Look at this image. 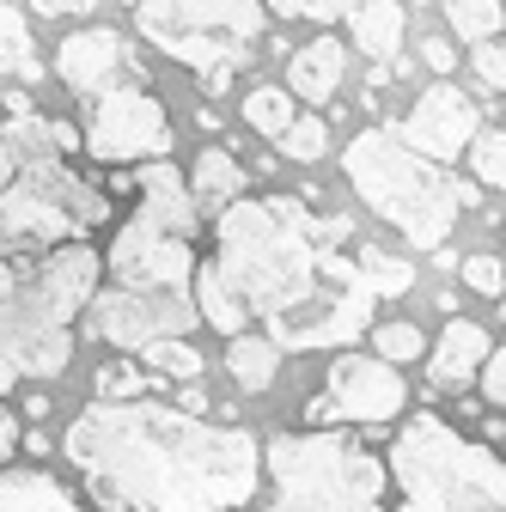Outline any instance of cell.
Listing matches in <instances>:
<instances>
[{
	"mask_svg": "<svg viewBox=\"0 0 506 512\" xmlns=\"http://www.w3.org/2000/svg\"><path fill=\"white\" fill-rule=\"evenodd\" d=\"M208 263L281 354L342 348L372 330V287L360 256H348V220L318 214L299 196H238L214 220Z\"/></svg>",
	"mask_w": 506,
	"mask_h": 512,
	"instance_id": "cell-1",
	"label": "cell"
},
{
	"mask_svg": "<svg viewBox=\"0 0 506 512\" xmlns=\"http://www.w3.org/2000/svg\"><path fill=\"white\" fill-rule=\"evenodd\" d=\"M61 452L110 512H238L263 488L257 433L165 403H92Z\"/></svg>",
	"mask_w": 506,
	"mask_h": 512,
	"instance_id": "cell-2",
	"label": "cell"
},
{
	"mask_svg": "<svg viewBox=\"0 0 506 512\" xmlns=\"http://www.w3.org/2000/svg\"><path fill=\"white\" fill-rule=\"evenodd\" d=\"M342 165H348V183L360 189V202L385 226H397L415 250H439L452 238L458 214L476 202L446 165L421 159L397 128H360Z\"/></svg>",
	"mask_w": 506,
	"mask_h": 512,
	"instance_id": "cell-3",
	"label": "cell"
},
{
	"mask_svg": "<svg viewBox=\"0 0 506 512\" xmlns=\"http://www.w3.org/2000/svg\"><path fill=\"white\" fill-rule=\"evenodd\" d=\"M269 512H385V464L354 433H275L263 445Z\"/></svg>",
	"mask_w": 506,
	"mask_h": 512,
	"instance_id": "cell-4",
	"label": "cell"
},
{
	"mask_svg": "<svg viewBox=\"0 0 506 512\" xmlns=\"http://www.w3.org/2000/svg\"><path fill=\"white\" fill-rule=\"evenodd\" d=\"M391 476L403 482L397 512H506V464L439 415H415L391 439Z\"/></svg>",
	"mask_w": 506,
	"mask_h": 512,
	"instance_id": "cell-5",
	"label": "cell"
},
{
	"mask_svg": "<svg viewBox=\"0 0 506 512\" xmlns=\"http://www.w3.org/2000/svg\"><path fill=\"white\" fill-rule=\"evenodd\" d=\"M110 220V196L61 159H31L0 189V256H43L86 226Z\"/></svg>",
	"mask_w": 506,
	"mask_h": 512,
	"instance_id": "cell-6",
	"label": "cell"
},
{
	"mask_svg": "<svg viewBox=\"0 0 506 512\" xmlns=\"http://www.w3.org/2000/svg\"><path fill=\"white\" fill-rule=\"evenodd\" d=\"M135 13V25L177 55L183 68H238V55L250 49V37L263 31V0H122Z\"/></svg>",
	"mask_w": 506,
	"mask_h": 512,
	"instance_id": "cell-7",
	"label": "cell"
},
{
	"mask_svg": "<svg viewBox=\"0 0 506 512\" xmlns=\"http://www.w3.org/2000/svg\"><path fill=\"white\" fill-rule=\"evenodd\" d=\"M80 147H86L98 165H153V159H171V122H165V104H159L141 80L98 92Z\"/></svg>",
	"mask_w": 506,
	"mask_h": 512,
	"instance_id": "cell-8",
	"label": "cell"
},
{
	"mask_svg": "<svg viewBox=\"0 0 506 512\" xmlns=\"http://www.w3.org/2000/svg\"><path fill=\"white\" fill-rule=\"evenodd\" d=\"M86 336H98L104 348H122V354H141L165 336H189L196 324V299H183L177 287H104L92 293V305L80 311Z\"/></svg>",
	"mask_w": 506,
	"mask_h": 512,
	"instance_id": "cell-9",
	"label": "cell"
},
{
	"mask_svg": "<svg viewBox=\"0 0 506 512\" xmlns=\"http://www.w3.org/2000/svg\"><path fill=\"white\" fill-rule=\"evenodd\" d=\"M74 360V336L68 324H55V317L37 311V299L25 287H13L0 299V372L13 384L19 378H61Z\"/></svg>",
	"mask_w": 506,
	"mask_h": 512,
	"instance_id": "cell-10",
	"label": "cell"
},
{
	"mask_svg": "<svg viewBox=\"0 0 506 512\" xmlns=\"http://www.w3.org/2000/svg\"><path fill=\"white\" fill-rule=\"evenodd\" d=\"M324 403L336 409V421H397L409 403V384L378 354H336Z\"/></svg>",
	"mask_w": 506,
	"mask_h": 512,
	"instance_id": "cell-11",
	"label": "cell"
},
{
	"mask_svg": "<svg viewBox=\"0 0 506 512\" xmlns=\"http://www.w3.org/2000/svg\"><path fill=\"white\" fill-rule=\"evenodd\" d=\"M98 269H104V263H98V250L80 244V238H68V244L43 250V256H37V269L19 275V287L37 299L43 317H55V324H74V317L92 305V293H98Z\"/></svg>",
	"mask_w": 506,
	"mask_h": 512,
	"instance_id": "cell-12",
	"label": "cell"
},
{
	"mask_svg": "<svg viewBox=\"0 0 506 512\" xmlns=\"http://www.w3.org/2000/svg\"><path fill=\"white\" fill-rule=\"evenodd\" d=\"M476 104L458 92V86H446V80H439V86H427L415 104H409V116H403V128H397V135L421 153V159H433V165H452L470 141H476Z\"/></svg>",
	"mask_w": 506,
	"mask_h": 512,
	"instance_id": "cell-13",
	"label": "cell"
},
{
	"mask_svg": "<svg viewBox=\"0 0 506 512\" xmlns=\"http://www.w3.org/2000/svg\"><path fill=\"white\" fill-rule=\"evenodd\" d=\"M55 74L68 80V92L98 98L110 86H129L135 80V49H129V37L92 25V31H80V37H68V43L55 49Z\"/></svg>",
	"mask_w": 506,
	"mask_h": 512,
	"instance_id": "cell-14",
	"label": "cell"
},
{
	"mask_svg": "<svg viewBox=\"0 0 506 512\" xmlns=\"http://www.w3.org/2000/svg\"><path fill=\"white\" fill-rule=\"evenodd\" d=\"M488 330L470 324V317H446V330H439L433 354H427V378H433V391H458V384H470V372H482L488 360Z\"/></svg>",
	"mask_w": 506,
	"mask_h": 512,
	"instance_id": "cell-15",
	"label": "cell"
},
{
	"mask_svg": "<svg viewBox=\"0 0 506 512\" xmlns=\"http://www.w3.org/2000/svg\"><path fill=\"white\" fill-rule=\"evenodd\" d=\"M342 74H348V49H342L336 37H311V43L293 49V61H287V92L305 98V104H324V98H336Z\"/></svg>",
	"mask_w": 506,
	"mask_h": 512,
	"instance_id": "cell-16",
	"label": "cell"
},
{
	"mask_svg": "<svg viewBox=\"0 0 506 512\" xmlns=\"http://www.w3.org/2000/svg\"><path fill=\"white\" fill-rule=\"evenodd\" d=\"M342 19H348V37L378 61H391L403 49V31H409V13L397 0H342Z\"/></svg>",
	"mask_w": 506,
	"mask_h": 512,
	"instance_id": "cell-17",
	"label": "cell"
},
{
	"mask_svg": "<svg viewBox=\"0 0 506 512\" xmlns=\"http://www.w3.org/2000/svg\"><path fill=\"white\" fill-rule=\"evenodd\" d=\"M183 183H189V202H196V214L214 220V214H226V208L244 196V165H238L226 147H208Z\"/></svg>",
	"mask_w": 506,
	"mask_h": 512,
	"instance_id": "cell-18",
	"label": "cell"
},
{
	"mask_svg": "<svg viewBox=\"0 0 506 512\" xmlns=\"http://www.w3.org/2000/svg\"><path fill=\"white\" fill-rule=\"evenodd\" d=\"M0 512H86V506L43 470H7L0 476Z\"/></svg>",
	"mask_w": 506,
	"mask_h": 512,
	"instance_id": "cell-19",
	"label": "cell"
},
{
	"mask_svg": "<svg viewBox=\"0 0 506 512\" xmlns=\"http://www.w3.org/2000/svg\"><path fill=\"white\" fill-rule=\"evenodd\" d=\"M189 293H196V317H202V324H214L220 336H244V330H250V317H244L238 293L220 281L214 263H196V275H189Z\"/></svg>",
	"mask_w": 506,
	"mask_h": 512,
	"instance_id": "cell-20",
	"label": "cell"
},
{
	"mask_svg": "<svg viewBox=\"0 0 506 512\" xmlns=\"http://www.w3.org/2000/svg\"><path fill=\"white\" fill-rule=\"evenodd\" d=\"M226 372H232L238 391L257 397V391H269L275 372H281V348H275L269 336H257V330H244V336L226 342Z\"/></svg>",
	"mask_w": 506,
	"mask_h": 512,
	"instance_id": "cell-21",
	"label": "cell"
},
{
	"mask_svg": "<svg viewBox=\"0 0 506 512\" xmlns=\"http://www.w3.org/2000/svg\"><path fill=\"white\" fill-rule=\"evenodd\" d=\"M439 13L452 19V31L464 43H494L506 31V7H500V0H439Z\"/></svg>",
	"mask_w": 506,
	"mask_h": 512,
	"instance_id": "cell-22",
	"label": "cell"
},
{
	"mask_svg": "<svg viewBox=\"0 0 506 512\" xmlns=\"http://www.w3.org/2000/svg\"><path fill=\"white\" fill-rule=\"evenodd\" d=\"M244 122L257 128V135H275V141H281V128L293 122V92H287V86H269V80L250 86V92H244Z\"/></svg>",
	"mask_w": 506,
	"mask_h": 512,
	"instance_id": "cell-23",
	"label": "cell"
},
{
	"mask_svg": "<svg viewBox=\"0 0 506 512\" xmlns=\"http://www.w3.org/2000/svg\"><path fill=\"white\" fill-rule=\"evenodd\" d=\"M141 360L159 372V378H202V348L196 342H183V336H165V342H153V348H141Z\"/></svg>",
	"mask_w": 506,
	"mask_h": 512,
	"instance_id": "cell-24",
	"label": "cell"
},
{
	"mask_svg": "<svg viewBox=\"0 0 506 512\" xmlns=\"http://www.w3.org/2000/svg\"><path fill=\"white\" fill-rule=\"evenodd\" d=\"M464 153H470L476 183H488V189H500V196H506V128H476V141Z\"/></svg>",
	"mask_w": 506,
	"mask_h": 512,
	"instance_id": "cell-25",
	"label": "cell"
},
{
	"mask_svg": "<svg viewBox=\"0 0 506 512\" xmlns=\"http://www.w3.org/2000/svg\"><path fill=\"white\" fill-rule=\"evenodd\" d=\"M324 147H330V128H324L318 116H293V122L281 128V153H287V159H299V165L324 159Z\"/></svg>",
	"mask_w": 506,
	"mask_h": 512,
	"instance_id": "cell-26",
	"label": "cell"
},
{
	"mask_svg": "<svg viewBox=\"0 0 506 512\" xmlns=\"http://www.w3.org/2000/svg\"><path fill=\"white\" fill-rule=\"evenodd\" d=\"M372 348H378V360H385V366H403V360H421L427 354V336L415 324H378L372 330Z\"/></svg>",
	"mask_w": 506,
	"mask_h": 512,
	"instance_id": "cell-27",
	"label": "cell"
},
{
	"mask_svg": "<svg viewBox=\"0 0 506 512\" xmlns=\"http://www.w3.org/2000/svg\"><path fill=\"white\" fill-rule=\"evenodd\" d=\"M464 287L482 293V299H506V269H500V256H470V263H464Z\"/></svg>",
	"mask_w": 506,
	"mask_h": 512,
	"instance_id": "cell-28",
	"label": "cell"
},
{
	"mask_svg": "<svg viewBox=\"0 0 506 512\" xmlns=\"http://www.w3.org/2000/svg\"><path fill=\"white\" fill-rule=\"evenodd\" d=\"M92 391H98V403H135V391H141V372L135 366H104L98 372V384H92Z\"/></svg>",
	"mask_w": 506,
	"mask_h": 512,
	"instance_id": "cell-29",
	"label": "cell"
},
{
	"mask_svg": "<svg viewBox=\"0 0 506 512\" xmlns=\"http://www.w3.org/2000/svg\"><path fill=\"white\" fill-rule=\"evenodd\" d=\"M25 43H31V31H25V13L0 0V55H25Z\"/></svg>",
	"mask_w": 506,
	"mask_h": 512,
	"instance_id": "cell-30",
	"label": "cell"
},
{
	"mask_svg": "<svg viewBox=\"0 0 506 512\" xmlns=\"http://www.w3.org/2000/svg\"><path fill=\"white\" fill-rule=\"evenodd\" d=\"M476 74L494 92H506V43H476Z\"/></svg>",
	"mask_w": 506,
	"mask_h": 512,
	"instance_id": "cell-31",
	"label": "cell"
},
{
	"mask_svg": "<svg viewBox=\"0 0 506 512\" xmlns=\"http://www.w3.org/2000/svg\"><path fill=\"white\" fill-rule=\"evenodd\" d=\"M482 397H488L494 409H506V348L482 360Z\"/></svg>",
	"mask_w": 506,
	"mask_h": 512,
	"instance_id": "cell-32",
	"label": "cell"
},
{
	"mask_svg": "<svg viewBox=\"0 0 506 512\" xmlns=\"http://www.w3.org/2000/svg\"><path fill=\"white\" fill-rule=\"evenodd\" d=\"M421 61H427L433 74H452V68H458V49H452L446 37H427V43H421Z\"/></svg>",
	"mask_w": 506,
	"mask_h": 512,
	"instance_id": "cell-33",
	"label": "cell"
},
{
	"mask_svg": "<svg viewBox=\"0 0 506 512\" xmlns=\"http://www.w3.org/2000/svg\"><path fill=\"white\" fill-rule=\"evenodd\" d=\"M31 13H43V19H68V13H92V0H31Z\"/></svg>",
	"mask_w": 506,
	"mask_h": 512,
	"instance_id": "cell-34",
	"label": "cell"
},
{
	"mask_svg": "<svg viewBox=\"0 0 506 512\" xmlns=\"http://www.w3.org/2000/svg\"><path fill=\"white\" fill-rule=\"evenodd\" d=\"M311 7H318V0H263V13H275V19H299Z\"/></svg>",
	"mask_w": 506,
	"mask_h": 512,
	"instance_id": "cell-35",
	"label": "cell"
},
{
	"mask_svg": "<svg viewBox=\"0 0 506 512\" xmlns=\"http://www.w3.org/2000/svg\"><path fill=\"white\" fill-rule=\"evenodd\" d=\"M177 403H183V415H202V409H208V391H202V384H196V378H189Z\"/></svg>",
	"mask_w": 506,
	"mask_h": 512,
	"instance_id": "cell-36",
	"label": "cell"
},
{
	"mask_svg": "<svg viewBox=\"0 0 506 512\" xmlns=\"http://www.w3.org/2000/svg\"><path fill=\"white\" fill-rule=\"evenodd\" d=\"M13 171H19V159H13V141H7V135H0V189H7V183H13Z\"/></svg>",
	"mask_w": 506,
	"mask_h": 512,
	"instance_id": "cell-37",
	"label": "cell"
},
{
	"mask_svg": "<svg viewBox=\"0 0 506 512\" xmlns=\"http://www.w3.org/2000/svg\"><path fill=\"white\" fill-rule=\"evenodd\" d=\"M19 287V269H13V256H0V299H7Z\"/></svg>",
	"mask_w": 506,
	"mask_h": 512,
	"instance_id": "cell-38",
	"label": "cell"
},
{
	"mask_svg": "<svg viewBox=\"0 0 506 512\" xmlns=\"http://www.w3.org/2000/svg\"><path fill=\"white\" fill-rule=\"evenodd\" d=\"M25 415H31V421H43V415H49V397H43V391H31V397H25Z\"/></svg>",
	"mask_w": 506,
	"mask_h": 512,
	"instance_id": "cell-39",
	"label": "cell"
},
{
	"mask_svg": "<svg viewBox=\"0 0 506 512\" xmlns=\"http://www.w3.org/2000/svg\"><path fill=\"white\" fill-rule=\"evenodd\" d=\"M500 311H506V299H500Z\"/></svg>",
	"mask_w": 506,
	"mask_h": 512,
	"instance_id": "cell-40",
	"label": "cell"
}]
</instances>
